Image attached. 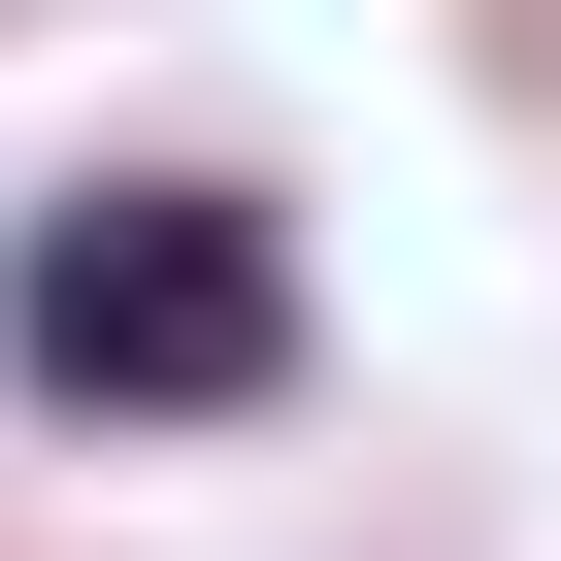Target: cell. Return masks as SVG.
I'll return each mask as SVG.
<instances>
[{
    "label": "cell",
    "instance_id": "6da1fadb",
    "mask_svg": "<svg viewBox=\"0 0 561 561\" xmlns=\"http://www.w3.org/2000/svg\"><path fill=\"white\" fill-rule=\"evenodd\" d=\"M0 331H34V397H264L298 364V264H264V198H67L34 264H0Z\"/></svg>",
    "mask_w": 561,
    "mask_h": 561
}]
</instances>
